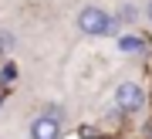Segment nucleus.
<instances>
[{
  "instance_id": "nucleus-7",
  "label": "nucleus",
  "mask_w": 152,
  "mask_h": 139,
  "mask_svg": "<svg viewBox=\"0 0 152 139\" xmlns=\"http://www.w3.org/2000/svg\"><path fill=\"white\" fill-rule=\"evenodd\" d=\"M145 17H149V21H152V0H149V4H145Z\"/></svg>"
},
{
  "instance_id": "nucleus-2",
  "label": "nucleus",
  "mask_w": 152,
  "mask_h": 139,
  "mask_svg": "<svg viewBox=\"0 0 152 139\" xmlns=\"http://www.w3.org/2000/svg\"><path fill=\"white\" fill-rule=\"evenodd\" d=\"M115 105H118V112H139L142 105H145V92H142L139 81H122L118 88H115Z\"/></svg>"
},
{
  "instance_id": "nucleus-5",
  "label": "nucleus",
  "mask_w": 152,
  "mask_h": 139,
  "mask_svg": "<svg viewBox=\"0 0 152 139\" xmlns=\"http://www.w3.org/2000/svg\"><path fill=\"white\" fill-rule=\"evenodd\" d=\"M118 21H122V24H135V21H139V7H135V4H122V7H118Z\"/></svg>"
},
{
  "instance_id": "nucleus-4",
  "label": "nucleus",
  "mask_w": 152,
  "mask_h": 139,
  "mask_svg": "<svg viewBox=\"0 0 152 139\" xmlns=\"http://www.w3.org/2000/svg\"><path fill=\"white\" fill-rule=\"evenodd\" d=\"M118 51L122 54H142V51H145V41L135 38V34H122V38H118Z\"/></svg>"
},
{
  "instance_id": "nucleus-6",
  "label": "nucleus",
  "mask_w": 152,
  "mask_h": 139,
  "mask_svg": "<svg viewBox=\"0 0 152 139\" xmlns=\"http://www.w3.org/2000/svg\"><path fill=\"white\" fill-rule=\"evenodd\" d=\"M4 48H10V34H0V51Z\"/></svg>"
},
{
  "instance_id": "nucleus-3",
  "label": "nucleus",
  "mask_w": 152,
  "mask_h": 139,
  "mask_svg": "<svg viewBox=\"0 0 152 139\" xmlns=\"http://www.w3.org/2000/svg\"><path fill=\"white\" fill-rule=\"evenodd\" d=\"M27 132H31V139H58L61 136V119H54V115L44 112V115H37L31 122Z\"/></svg>"
},
{
  "instance_id": "nucleus-1",
  "label": "nucleus",
  "mask_w": 152,
  "mask_h": 139,
  "mask_svg": "<svg viewBox=\"0 0 152 139\" xmlns=\"http://www.w3.org/2000/svg\"><path fill=\"white\" fill-rule=\"evenodd\" d=\"M108 27H112V14L102 10L98 4H88L78 10V31L88 38H102V34H108Z\"/></svg>"
},
{
  "instance_id": "nucleus-8",
  "label": "nucleus",
  "mask_w": 152,
  "mask_h": 139,
  "mask_svg": "<svg viewBox=\"0 0 152 139\" xmlns=\"http://www.w3.org/2000/svg\"><path fill=\"white\" fill-rule=\"evenodd\" d=\"M145 132H149V136H152V122H149V126H145Z\"/></svg>"
}]
</instances>
